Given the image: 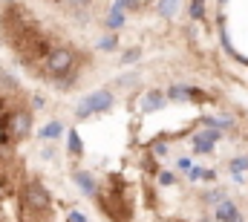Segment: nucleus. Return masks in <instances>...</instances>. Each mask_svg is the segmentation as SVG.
I'll list each match as a JSON object with an SVG mask.
<instances>
[{
	"mask_svg": "<svg viewBox=\"0 0 248 222\" xmlns=\"http://www.w3.org/2000/svg\"><path fill=\"white\" fill-rule=\"evenodd\" d=\"M66 139H69V150H72V156H81V139H78V133H75V130H69V133H66Z\"/></svg>",
	"mask_w": 248,
	"mask_h": 222,
	"instance_id": "nucleus-7",
	"label": "nucleus"
},
{
	"mask_svg": "<svg viewBox=\"0 0 248 222\" xmlns=\"http://www.w3.org/2000/svg\"><path fill=\"white\" fill-rule=\"evenodd\" d=\"M72 66H75V52H72V49H66V47L49 49V55H46V69H49V75L61 78V75H66Z\"/></svg>",
	"mask_w": 248,
	"mask_h": 222,
	"instance_id": "nucleus-1",
	"label": "nucleus"
},
{
	"mask_svg": "<svg viewBox=\"0 0 248 222\" xmlns=\"http://www.w3.org/2000/svg\"><path fill=\"white\" fill-rule=\"evenodd\" d=\"M69 222H87L84 220V214H78V211H69V217H66Z\"/></svg>",
	"mask_w": 248,
	"mask_h": 222,
	"instance_id": "nucleus-10",
	"label": "nucleus"
},
{
	"mask_svg": "<svg viewBox=\"0 0 248 222\" xmlns=\"http://www.w3.org/2000/svg\"><path fill=\"white\" fill-rule=\"evenodd\" d=\"M29 124H32L29 112H15V118H12V133H15V136H26V133H29Z\"/></svg>",
	"mask_w": 248,
	"mask_h": 222,
	"instance_id": "nucleus-4",
	"label": "nucleus"
},
{
	"mask_svg": "<svg viewBox=\"0 0 248 222\" xmlns=\"http://www.w3.org/2000/svg\"><path fill=\"white\" fill-rule=\"evenodd\" d=\"M75 182H78L87 193H95V179H93L90 173H75Z\"/></svg>",
	"mask_w": 248,
	"mask_h": 222,
	"instance_id": "nucleus-5",
	"label": "nucleus"
},
{
	"mask_svg": "<svg viewBox=\"0 0 248 222\" xmlns=\"http://www.w3.org/2000/svg\"><path fill=\"white\" fill-rule=\"evenodd\" d=\"M23 199H26V205L32 211H46V205H49V193L44 190L41 182H29L26 190H23Z\"/></svg>",
	"mask_w": 248,
	"mask_h": 222,
	"instance_id": "nucleus-3",
	"label": "nucleus"
},
{
	"mask_svg": "<svg viewBox=\"0 0 248 222\" xmlns=\"http://www.w3.org/2000/svg\"><path fill=\"white\" fill-rule=\"evenodd\" d=\"M66 3H72V6H84V3H90V0H66Z\"/></svg>",
	"mask_w": 248,
	"mask_h": 222,
	"instance_id": "nucleus-12",
	"label": "nucleus"
},
{
	"mask_svg": "<svg viewBox=\"0 0 248 222\" xmlns=\"http://www.w3.org/2000/svg\"><path fill=\"white\" fill-rule=\"evenodd\" d=\"M101 47H104V49H113V47H116V38H107V41H101Z\"/></svg>",
	"mask_w": 248,
	"mask_h": 222,
	"instance_id": "nucleus-11",
	"label": "nucleus"
},
{
	"mask_svg": "<svg viewBox=\"0 0 248 222\" xmlns=\"http://www.w3.org/2000/svg\"><path fill=\"white\" fill-rule=\"evenodd\" d=\"M41 136H46V139H58V136H61V124H58V121L46 124V127L41 130Z\"/></svg>",
	"mask_w": 248,
	"mask_h": 222,
	"instance_id": "nucleus-8",
	"label": "nucleus"
},
{
	"mask_svg": "<svg viewBox=\"0 0 248 222\" xmlns=\"http://www.w3.org/2000/svg\"><path fill=\"white\" fill-rule=\"evenodd\" d=\"M110 107H113V93L98 90V93H93V95H87V98L81 101L78 115L84 118V115H90V112H101V110H110Z\"/></svg>",
	"mask_w": 248,
	"mask_h": 222,
	"instance_id": "nucleus-2",
	"label": "nucleus"
},
{
	"mask_svg": "<svg viewBox=\"0 0 248 222\" xmlns=\"http://www.w3.org/2000/svg\"><path fill=\"white\" fill-rule=\"evenodd\" d=\"M165 104V95L162 93H150L147 98H144V110H156V107H162Z\"/></svg>",
	"mask_w": 248,
	"mask_h": 222,
	"instance_id": "nucleus-6",
	"label": "nucleus"
},
{
	"mask_svg": "<svg viewBox=\"0 0 248 222\" xmlns=\"http://www.w3.org/2000/svg\"><path fill=\"white\" fill-rule=\"evenodd\" d=\"M107 23H110V26H122V23H124V15H122V9H119V6H116V9L110 12V17H107Z\"/></svg>",
	"mask_w": 248,
	"mask_h": 222,
	"instance_id": "nucleus-9",
	"label": "nucleus"
}]
</instances>
